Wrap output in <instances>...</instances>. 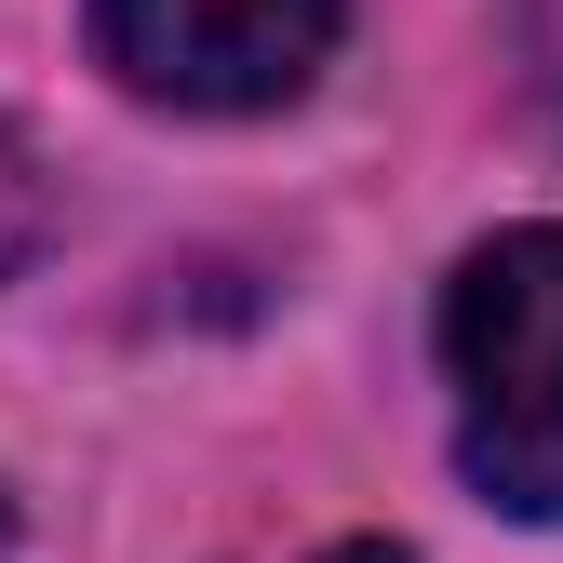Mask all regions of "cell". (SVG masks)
Instances as JSON below:
<instances>
[{
	"mask_svg": "<svg viewBox=\"0 0 563 563\" xmlns=\"http://www.w3.org/2000/svg\"><path fill=\"white\" fill-rule=\"evenodd\" d=\"M0 550H14V497H0Z\"/></svg>",
	"mask_w": 563,
	"mask_h": 563,
	"instance_id": "5",
	"label": "cell"
},
{
	"mask_svg": "<svg viewBox=\"0 0 563 563\" xmlns=\"http://www.w3.org/2000/svg\"><path fill=\"white\" fill-rule=\"evenodd\" d=\"M443 389H456V470L510 523H563V216L456 255Z\"/></svg>",
	"mask_w": 563,
	"mask_h": 563,
	"instance_id": "1",
	"label": "cell"
},
{
	"mask_svg": "<svg viewBox=\"0 0 563 563\" xmlns=\"http://www.w3.org/2000/svg\"><path fill=\"white\" fill-rule=\"evenodd\" d=\"M41 242H54V188H41V162H27V134L0 121V282L41 268Z\"/></svg>",
	"mask_w": 563,
	"mask_h": 563,
	"instance_id": "3",
	"label": "cell"
},
{
	"mask_svg": "<svg viewBox=\"0 0 563 563\" xmlns=\"http://www.w3.org/2000/svg\"><path fill=\"white\" fill-rule=\"evenodd\" d=\"M335 27L349 0H95V54L121 67V95L201 121L296 108L335 67Z\"/></svg>",
	"mask_w": 563,
	"mask_h": 563,
	"instance_id": "2",
	"label": "cell"
},
{
	"mask_svg": "<svg viewBox=\"0 0 563 563\" xmlns=\"http://www.w3.org/2000/svg\"><path fill=\"white\" fill-rule=\"evenodd\" d=\"M322 563H416L402 537H349V550H322Z\"/></svg>",
	"mask_w": 563,
	"mask_h": 563,
	"instance_id": "4",
	"label": "cell"
}]
</instances>
